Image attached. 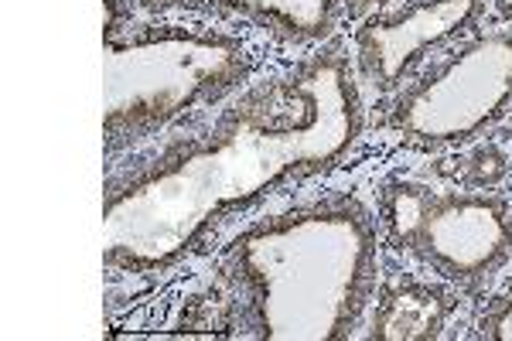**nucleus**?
<instances>
[{
    "mask_svg": "<svg viewBox=\"0 0 512 341\" xmlns=\"http://www.w3.org/2000/svg\"><path fill=\"white\" fill-rule=\"evenodd\" d=\"M362 137L359 69L338 45L243 89L205 130L178 137L103 198V263L175 266L222 215L335 168Z\"/></svg>",
    "mask_w": 512,
    "mask_h": 341,
    "instance_id": "1",
    "label": "nucleus"
},
{
    "mask_svg": "<svg viewBox=\"0 0 512 341\" xmlns=\"http://www.w3.org/2000/svg\"><path fill=\"white\" fill-rule=\"evenodd\" d=\"M376 222L352 195H328L256 222L229 246L250 294L253 328L270 341H338L376 290Z\"/></svg>",
    "mask_w": 512,
    "mask_h": 341,
    "instance_id": "2",
    "label": "nucleus"
},
{
    "mask_svg": "<svg viewBox=\"0 0 512 341\" xmlns=\"http://www.w3.org/2000/svg\"><path fill=\"white\" fill-rule=\"evenodd\" d=\"M106 151L117 154L158 137L185 113L222 103L253 58L222 31L164 24L106 41Z\"/></svg>",
    "mask_w": 512,
    "mask_h": 341,
    "instance_id": "3",
    "label": "nucleus"
},
{
    "mask_svg": "<svg viewBox=\"0 0 512 341\" xmlns=\"http://www.w3.org/2000/svg\"><path fill=\"white\" fill-rule=\"evenodd\" d=\"M379 226L400 253L461 287L485 284L512 256V209L489 191L396 178L379 198Z\"/></svg>",
    "mask_w": 512,
    "mask_h": 341,
    "instance_id": "4",
    "label": "nucleus"
},
{
    "mask_svg": "<svg viewBox=\"0 0 512 341\" xmlns=\"http://www.w3.org/2000/svg\"><path fill=\"white\" fill-rule=\"evenodd\" d=\"M512 103V35L492 31L396 96L390 127L420 147L465 144Z\"/></svg>",
    "mask_w": 512,
    "mask_h": 341,
    "instance_id": "5",
    "label": "nucleus"
},
{
    "mask_svg": "<svg viewBox=\"0 0 512 341\" xmlns=\"http://www.w3.org/2000/svg\"><path fill=\"white\" fill-rule=\"evenodd\" d=\"M482 0H407L376 14L355 35V69L359 76L390 93L410 76L427 52L448 45L475 24Z\"/></svg>",
    "mask_w": 512,
    "mask_h": 341,
    "instance_id": "6",
    "label": "nucleus"
},
{
    "mask_svg": "<svg viewBox=\"0 0 512 341\" xmlns=\"http://www.w3.org/2000/svg\"><path fill=\"white\" fill-rule=\"evenodd\" d=\"M140 11H192V14H226V18L253 21L274 35L311 45L335 31L342 0H134Z\"/></svg>",
    "mask_w": 512,
    "mask_h": 341,
    "instance_id": "7",
    "label": "nucleus"
},
{
    "mask_svg": "<svg viewBox=\"0 0 512 341\" xmlns=\"http://www.w3.org/2000/svg\"><path fill=\"white\" fill-rule=\"evenodd\" d=\"M482 335L492 341H512V284L482 318Z\"/></svg>",
    "mask_w": 512,
    "mask_h": 341,
    "instance_id": "8",
    "label": "nucleus"
},
{
    "mask_svg": "<svg viewBox=\"0 0 512 341\" xmlns=\"http://www.w3.org/2000/svg\"><path fill=\"white\" fill-rule=\"evenodd\" d=\"M495 7H499V14L506 21H512V0H495Z\"/></svg>",
    "mask_w": 512,
    "mask_h": 341,
    "instance_id": "9",
    "label": "nucleus"
}]
</instances>
